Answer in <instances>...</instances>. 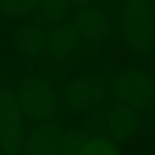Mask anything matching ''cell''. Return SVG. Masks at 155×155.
Returning a JSON list of instances; mask_svg holds the SVG:
<instances>
[{
    "mask_svg": "<svg viewBox=\"0 0 155 155\" xmlns=\"http://www.w3.org/2000/svg\"><path fill=\"white\" fill-rule=\"evenodd\" d=\"M25 118L10 85H0V155H24Z\"/></svg>",
    "mask_w": 155,
    "mask_h": 155,
    "instance_id": "5b68a950",
    "label": "cell"
},
{
    "mask_svg": "<svg viewBox=\"0 0 155 155\" xmlns=\"http://www.w3.org/2000/svg\"><path fill=\"white\" fill-rule=\"evenodd\" d=\"M143 124H147V118L138 110L120 100L112 102L104 118L105 135L118 143L134 140L142 130Z\"/></svg>",
    "mask_w": 155,
    "mask_h": 155,
    "instance_id": "52a82bcc",
    "label": "cell"
},
{
    "mask_svg": "<svg viewBox=\"0 0 155 155\" xmlns=\"http://www.w3.org/2000/svg\"><path fill=\"white\" fill-rule=\"evenodd\" d=\"M80 35L74 22H58L50 30L47 54L54 58H65L80 48Z\"/></svg>",
    "mask_w": 155,
    "mask_h": 155,
    "instance_id": "9c48e42d",
    "label": "cell"
},
{
    "mask_svg": "<svg viewBox=\"0 0 155 155\" xmlns=\"http://www.w3.org/2000/svg\"><path fill=\"white\" fill-rule=\"evenodd\" d=\"M67 130L58 120L38 122L25 137L24 155H64Z\"/></svg>",
    "mask_w": 155,
    "mask_h": 155,
    "instance_id": "ba28073f",
    "label": "cell"
},
{
    "mask_svg": "<svg viewBox=\"0 0 155 155\" xmlns=\"http://www.w3.org/2000/svg\"><path fill=\"white\" fill-rule=\"evenodd\" d=\"M152 155H155V153H152Z\"/></svg>",
    "mask_w": 155,
    "mask_h": 155,
    "instance_id": "e0dca14e",
    "label": "cell"
},
{
    "mask_svg": "<svg viewBox=\"0 0 155 155\" xmlns=\"http://www.w3.org/2000/svg\"><path fill=\"white\" fill-rule=\"evenodd\" d=\"M153 4H155V0H153ZM153 17H155V5H153Z\"/></svg>",
    "mask_w": 155,
    "mask_h": 155,
    "instance_id": "2e32d148",
    "label": "cell"
},
{
    "mask_svg": "<svg viewBox=\"0 0 155 155\" xmlns=\"http://www.w3.org/2000/svg\"><path fill=\"white\" fill-rule=\"evenodd\" d=\"M74 155H120V147L118 142L112 140L107 135H87L75 148Z\"/></svg>",
    "mask_w": 155,
    "mask_h": 155,
    "instance_id": "8fae6325",
    "label": "cell"
},
{
    "mask_svg": "<svg viewBox=\"0 0 155 155\" xmlns=\"http://www.w3.org/2000/svg\"><path fill=\"white\" fill-rule=\"evenodd\" d=\"M114 98L112 87V72L105 74L80 75L74 78L60 95L62 107L65 112L80 114L104 107Z\"/></svg>",
    "mask_w": 155,
    "mask_h": 155,
    "instance_id": "3957f363",
    "label": "cell"
},
{
    "mask_svg": "<svg viewBox=\"0 0 155 155\" xmlns=\"http://www.w3.org/2000/svg\"><path fill=\"white\" fill-rule=\"evenodd\" d=\"M37 7V0H0V10L8 17H25Z\"/></svg>",
    "mask_w": 155,
    "mask_h": 155,
    "instance_id": "4fadbf2b",
    "label": "cell"
},
{
    "mask_svg": "<svg viewBox=\"0 0 155 155\" xmlns=\"http://www.w3.org/2000/svg\"><path fill=\"white\" fill-rule=\"evenodd\" d=\"M95 0H68V4L72 7H82V5H88V4H94Z\"/></svg>",
    "mask_w": 155,
    "mask_h": 155,
    "instance_id": "5bb4252c",
    "label": "cell"
},
{
    "mask_svg": "<svg viewBox=\"0 0 155 155\" xmlns=\"http://www.w3.org/2000/svg\"><path fill=\"white\" fill-rule=\"evenodd\" d=\"M50 30L44 25H25L17 32L14 48L27 58H40L47 52Z\"/></svg>",
    "mask_w": 155,
    "mask_h": 155,
    "instance_id": "30bf717a",
    "label": "cell"
},
{
    "mask_svg": "<svg viewBox=\"0 0 155 155\" xmlns=\"http://www.w3.org/2000/svg\"><path fill=\"white\" fill-rule=\"evenodd\" d=\"M74 24L85 45H102L112 35L114 14L94 4L77 7Z\"/></svg>",
    "mask_w": 155,
    "mask_h": 155,
    "instance_id": "8992f818",
    "label": "cell"
},
{
    "mask_svg": "<svg viewBox=\"0 0 155 155\" xmlns=\"http://www.w3.org/2000/svg\"><path fill=\"white\" fill-rule=\"evenodd\" d=\"M108 4H122V0H105Z\"/></svg>",
    "mask_w": 155,
    "mask_h": 155,
    "instance_id": "9a60e30c",
    "label": "cell"
},
{
    "mask_svg": "<svg viewBox=\"0 0 155 155\" xmlns=\"http://www.w3.org/2000/svg\"><path fill=\"white\" fill-rule=\"evenodd\" d=\"M18 108L25 120H48L57 107V90L47 75H32L20 82L15 90Z\"/></svg>",
    "mask_w": 155,
    "mask_h": 155,
    "instance_id": "277c9868",
    "label": "cell"
},
{
    "mask_svg": "<svg viewBox=\"0 0 155 155\" xmlns=\"http://www.w3.org/2000/svg\"><path fill=\"white\" fill-rule=\"evenodd\" d=\"M124 47L135 58H147L155 54L153 0H122L118 17Z\"/></svg>",
    "mask_w": 155,
    "mask_h": 155,
    "instance_id": "6da1fadb",
    "label": "cell"
},
{
    "mask_svg": "<svg viewBox=\"0 0 155 155\" xmlns=\"http://www.w3.org/2000/svg\"><path fill=\"white\" fill-rule=\"evenodd\" d=\"M112 87L114 98L138 110L148 122V114L155 110V72L152 68L132 64L112 72Z\"/></svg>",
    "mask_w": 155,
    "mask_h": 155,
    "instance_id": "7a4b0ae2",
    "label": "cell"
},
{
    "mask_svg": "<svg viewBox=\"0 0 155 155\" xmlns=\"http://www.w3.org/2000/svg\"><path fill=\"white\" fill-rule=\"evenodd\" d=\"M37 8L50 24L62 22L68 14V0H37Z\"/></svg>",
    "mask_w": 155,
    "mask_h": 155,
    "instance_id": "7c38bea8",
    "label": "cell"
}]
</instances>
